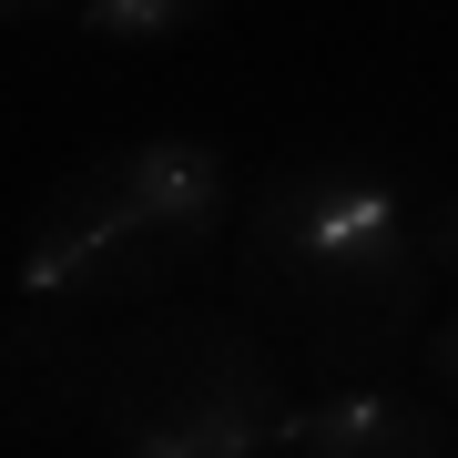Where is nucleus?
<instances>
[{
    "label": "nucleus",
    "instance_id": "nucleus-3",
    "mask_svg": "<svg viewBox=\"0 0 458 458\" xmlns=\"http://www.w3.org/2000/svg\"><path fill=\"white\" fill-rule=\"evenodd\" d=\"M92 428L113 458H265L285 448L295 397L265 357V327L214 306H143V327L102 346Z\"/></svg>",
    "mask_w": 458,
    "mask_h": 458
},
{
    "label": "nucleus",
    "instance_id": "nucleus-7",
    "mask_svg": "<svg viewBox=\"0 0 458 458\" xmlns=\"http://www.w3.org/2000/svg\"><path fill=\"white\" fill-rule=\"evenodd\" d=\"M418 234H428V265L458 285V194H438V204H428V214H418Z\"/></svg>",
    "mask_w": 458,
    "mask_h": 458
},
{
    "label": "nucleus",
    "instance_id": "nucleus-6",
    "mask_svg": "<svg viewBox=\"0 0 458 458\" xmlns=\"http://www.w3.org/2000/svg\"><path fill=\"white\" fill-rule=\"evenodd\" d=\"M72 11L102 41H183V31L214 21V0H72Z\"/></svg>",
    "mask_w": 458,
    "mask_h": 458
},
{
    "label": "nucleus",
    "instance_id": "nucleus-9",
    "mask_svg": "<svg viewBox=\"0 0 458 458\" xmlns=\"http://www.w3.org/2000/svg\"><path fill=\"white\" fill-rule=\"evenodd\" d=\"M0 11H11V21H51L62 0H0Z\"/></svg>",
    "mask_w": 458,
    "mask_h": 458
},
{
    "label": "nucleus",
    "instance_id": "nucleus-1",
    "mask_svg": "<svg viewBox=\"0 0 458 458\" xmlns=\"http://www.w3.org/2000/svg\"><path fill=\"white\" fill-rule=\"evenodd\" d=\"M234 295L265 336L306 346L316 367H377L428 327V234L397 183L357 153H306L265 174L234 225Z\"/></svg>",
    "mask_w": 458,
    "mask_h": 458
},
{
    "label": "nucleus",
    "instance_id": "nucleus-2",
    "mask_svg": "<svg viewBox=\"0 0 458 458\" xmlns=\"http://www.w3.org/2000/svg\"><path fill=\"white\" fill-rule=\"evenodd\" d=\"M225 204H234V174L214 143H183V132L123 143L102 164L62 174L21 214L11 285L41 295V306H82V316L92 306H164L225 245Z\"/></svg>",
    "mask_w": 458,
    "mask_h": 458
},
{
    "label": "nucleus",
    "instance_id": "nucleus-5",
    "mask_svg": "<svg viewBox=\"0 0 458 458\" xmlns=\"http://www.w3.org/2000/svg\"><path fill=\"white\" fill-rule=\"evenodd\" d=\"M72 316H82V306H41V295H21V327H11V428H31V438L92 418L102 357L72 346Z\"/></svg>",
    "mask_w": 458,
    "mask_h": 458
},
{
    "label": "nucleus",
    "instance_id": "nucleus-4",
    "mask_svg": "<svg viewBox=\"0 0 458 458\" xmlns=\"http://www.w3.org/2000/svg\"><path fill=\"white\" fill-rule=\"evenodd\" d=\"M285 458H458V428L397 387H336L316 408H295Z\"/></svg>",
    "mask_w": 458,
    "mask_h": 458
},
{
    "label": "nucleus",
    "instance_id": "nucleus-8",
    "mask_svg": "<svg viewBox=\"0 0 458 458\" xmlns=\"http://www.w3.org/2000/svg\"><path fill=\"white\" fill-rule=\"evenodd\" d=\"M428 377H438V397H448V408H458V316H448L438 336H428Z\"/></svg>",
    "mask_w": 458,
    "mask_h": 458
}]
</instances>
